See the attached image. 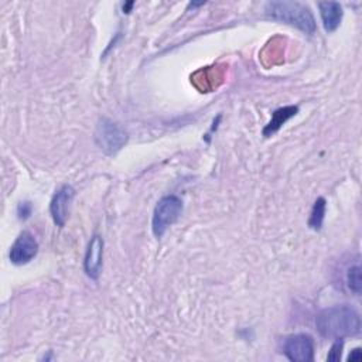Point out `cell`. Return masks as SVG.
Wrapping results in <instances>:
<instances>
[{
	"instance_id": "obj_10",
	"label": "cell",
	"mask_w": 362,
	"mask_h": 362,
	"mask_svg": "<svg viewBox=\"0 0 362 362\" xmlns=\"http://www.w3.org/2000/svg\"><path fill=\"white\" fill-rule=\"evenodd\" d=\"M298 112V107L294 106V105H288V106H283V107H279L276 109L273 113H272V119L269 120V123L264 126L263 129V136L264 137H272L273 134H276L281 126L288 122L293 116H296Z\"/></svg>"
},
{
	"instance_id": "obj_15",
	"label": "cell",
	"mask_w": 362,
	"mask_h": 362,
	"mask_svg": "<svg viewBox=\"0 0 362 362\" xmlns=\"http://www.w3.org/2000/svg\"><path fill=\"white\" fill-rule=\"evenodd\" d=\"M362 359V352H361V348H355L351 351V354L348 355V361L351 362H359Z\"/></svg>"
},
{
	"instance_id": "obj_1",
	"label": "cell",
	"mask_w": 362,
	"mask_h": 362,
	"mask_svg": "<svg viewBox=\"0 0 362 362\" xmlns=\"http://www.w3.org/2000/svg\"><path fill=\"white\" fill-rule=\"evenodd\" d=\"M318 332L325 338L344 339L361 331L359 314L349 305H332L318 313L315 318Z\"/></svg>"
},
{
	"instance_id": "obj_3",
	"label": "cell",
	"mask_w": 362,
	"mask_h": 362,
	"mask_svg": "<svg viewBox=\"0 0 362 362\" xmlns=\"http://www.w3.org/2000/svg\"><path fill=\"white\" fill-rule=\"evenodd\" d=\"M127 132L117 122L107 117H103L98 122L95 130V141L103 153L109 156L116 154L127 143Z\"/></svg>"
},
{
	"instance_id": "obj_12",
	"label": "cell",
	"mask_w": 362,
	"mask_h": 362,
	"mask_svg": "<svg viewBox=\"0 0 362 362\" xmlns=\"http://www.w3.org/2000/svg\"><path fill=\"white\" fill-rule=\"evenodd\" d=\"M346 284H348V288L355 293L356 296L361 294V288H362V279H361V266L359 264H355V266H351L348 269V273H346Z\"/></svg>"
},
{
	"instance_id": "obj_11",
	"label": "cell",
	"mask_w": 362,
	"mask_h": 362,
	"mask_svg": "<svg viewBox=\"0 0 362 362\" xmlns=\"http://www.w3.org/2000/svg\"><path fill=\"white\" fill-rule=\"evenodd\" d=\"M325 199L322 197L317 198V201L313 205L311 214H310V219H308V226L313 230H320L324 222V215H325Z\"/></svg>"
},
{
	"instance_id": "obj_13",
	"label": "cell",
	"mask_w": 362,
	"mask_h": 362,
	"mask_svg": "<svg viewBox=\"0 0 362 362\" xmlns=\"http://www.w3.org/2000/svg\"><path fill=\"white\" fill-rule=\"evenodd\" d=\"M342 348H344V341L341 338L335 339V342L332 344V346L327 355V359L331 362H338L342 355Z\"/></svg>"
},
{
	"instance_id": "obj_2",
	"label": "cell",
	"mask_w": 362,
	"mask_h": 362,
	"mask_svg": "<svg viewBox=\"0 0 362 362\" xmlns=\"http://www.w3.org/2000/svg\"><path fill=\"white\" fill-rule=\"evenodd\" d=\"M269 17L294 25L298 30L313 34L315 31V20L308 6L298 1H269L264 6Z\"/></svg>"
},
{
	"instance_id": "obj_9",
	"label": "cell",
	"mask_w": 362,
	"mask_h": 362,
	"mask_svg": "<svg viewBox=\"0 0 362 362\" xmlns=\"http://www.w3.org/2000/svg\"><path fill=\"white\" fill-rule=\"evenodd\" d=\"M318 8H320V16L322 20V25L324 30L328 33L335 31L342 20V6L337 1H322L318 3Z\"/></svg>"
},
{
	"instance_id": "obj_14",
	"label": "cell",
	"mask_w": 362,
	"mask_h": 362,
	"mask_svg": "<svg viewBox=\"0 0 362 362\" xmlns=\"http://www.w3.org/2000/svg\"><path fill=\"white\" fill-rule=\"evenodd\" d=\"M17 214L20 219H25L30 216L31 214V204L30 202H20L18 208H17Z\"/></svg>"
},
{
	"instance_id": "obj_7",
	"label": "cell",
	"mask_w": 362,
	"mask_h": 362,
	"mask_svg": "<svg viewBox=\"0 0 362 362\" xmlns=\"http://www.w3.org/2000/svg\"><path fill=\"white\" fill-rule=\"evenodd\" d=\"M74 195H75V191L68 184L59 187L55 191V194L49 202V214L57 226L65 225L68 215H69V206L74 199Z\"/></svg>"
},
{
	"instance_id": "obj_4",
	"label": "cell",
	"mask_w": 362,
	"mask_h": 362,
	"mask_svg": "<svg viewBox=\"0 0 362 362\" xmlns=\"http://www.w3.org/2000/svg\"><path fill=\"white\" fill-rule=\"evenodd\" d=\"M182 214V201L177 195L163 197L153 212L151 229L156 238H161L165 230L178 221Z\"/></svg>"
},
{
	"instance_id": "obj_8",
	"label": "cell",
	"mask_w": 362,
	"mask_h": 362,
	"mask_svg": "<svg viewBox=\"0 0 362 362\" xmlns=\"http://www.w3.org/2000/svg\"><path fill=\"white\" fill-rule=\"evenodd\" d=\"M102 257H103V239L99 235H93L88 243L83 270L89 279L96 280L102 270Z\"/></svg>"
},
{
	"instance_id": "obj_5",
	"label": "cell",
	"mask_w": 362,
	"mask_h": 362,
	"mask_svg": "<svg viewBox=\"0 0 362 362\" xmlns=\"http://www.w3.org/2000/svg\"><path fill=\"white\" fill-rule=\"evenodd\" d=\"M283 354L293 362H313L314 341L307 334L290 335L283 342Z\"/></svg>"
},
{
	"instance_id": "obj_6",
	"label": "cell",
	"mask_w": 362,
	"mask_h": 362,
	"mask_svg": "<svg viewBox=\"0 0 362 362\" xmlns=\"http://www.w3.org/2000/svg\"><path fill=\"white\" fill-rule=\"evenodd\" d=\"M38 252V242L34 238V235L28 230H23L17 239L14 240V243L10 247V262L13 264L21 266L28 263L30 260H33L35 257Z\"/></svg>"
}]
</instances>
